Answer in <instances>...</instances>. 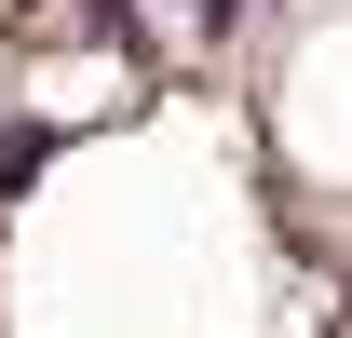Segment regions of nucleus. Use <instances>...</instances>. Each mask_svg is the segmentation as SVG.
<instances>
[{
	"instance_id": "1",
	"label": "nucleus",
	"mask_w": 352,
	"mask_h": 338,
	"mask_svg": "<svg viewBox=\"0 0 352 338\" xmlns=\"http://www.w3.org/2000/svg\"><path fill=\"white\" fill-rule=\"evenodd\" d=\"M41 149H54V135H41V122H14V135H0V190H14V176L41 163Z\"/></svg>"
},
{
	"instance_id": "2",
	"label": "nucleus",
	"mask_w": 352,
	"mask_h": 338,
	"mask_svg": "<svg viewBox=\"0 0 352 338\" xmlns=\"http://www.w3.org/2000/svg\"><path fill=\"white\" fill-rule=\"evenodd\" d=\"M176 14H190L204 41H230V27H244V0H176Z\"/></svg>"
}]
</instances>
